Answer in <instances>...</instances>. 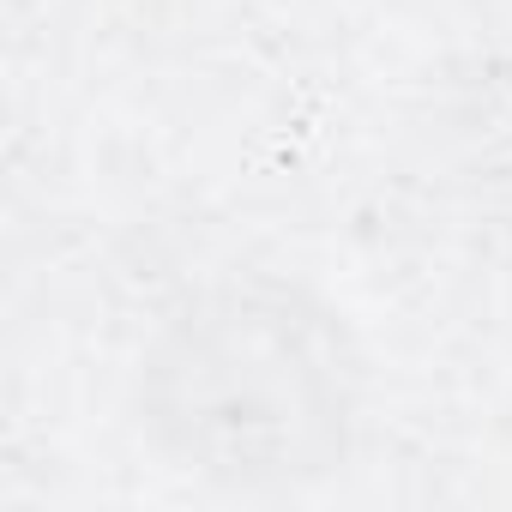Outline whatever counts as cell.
Listing matches in <instances>:
<instances>
[{
    "mask_svg": "<svg viewBox=\"0 0 512 512\" xmlns=\"http://www.w3.org/2000/svg\"><path fill=\"white\" fill-rule=\"evenodd\" d=\"M157 434L211 476L296 482L338 458L350 374L320 314L266 290L199 302L151 356Z\"/></svg>",
    "mask_w": 512,
    "mask_h": 512,
    "instance_id": "cell-1",
    "label": "cell"
}]
</instances>
